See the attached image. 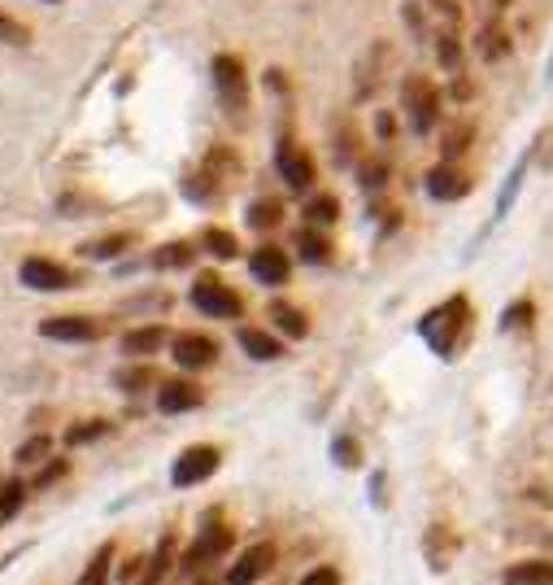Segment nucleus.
I'll use <instances>...</instances> for the list:
<instances>
[{
    "label": "nucleus",
    "mask_w": 553,
    "mask_h": 585,
    "mask_svg": "<svg viewBox=\"0 0 553 585\" xmlns=\"http://www.w3.org/2000/svg\"><path fill=\"white\" fill-rule=\"evenodd\" d=\"M466 328H471V302H466V298H450L445 306H436V311H427V315H423V323H418V337H423V341H427L441 359H450Z\"/></svg>",
    "instance_id": "1"
},
{
    "label": "nucleus",
    "mask_w": 553,
    "mask_h": 585,
    "mask_svg": "<svg viewBox=\"0 0 553 585\" xmlns=\"http://www.w3.org/2000/svg\"><path fill=\"white\" fill-rule=\"evenodd\" d=\"M192 306L201 311L205 320H240L245 315V302L236 289H227L214 271H201L197 284H192Z\"/></svg>",
    "instance_id": "2"
},
{
    "label": "nucleus",
    "mask_w": 553,
    "mask_h": 585,
    "mask_svg": "<svg viewBox=\"0 0 553 585\" xmlns=\"http://www.w3.org/2000/svg\"><path fill=\"white\" fill-rule=\"evenodd\" d=\"M402 106L405 114H409V127H414L418 136H427V131L441 123V92H436V84L423 79V75H409V79H405Z\"/></svg>",
    "instance_id": "3"
},
{
    "label": "nucleus",
    "mask_w": 553,
    "mask_h": 585,
    "mask_svg": "<svg viewBox=\"0 0 553 585\" xmlns=\"http://www.w3.org/2000/svg\"><path fill=\"white\" fill-rule=\"evenodd\" d=\"M209 75H214L218 101L231 109V114L249 109V75H245V61H240V57L218 53L214 57V66H209Z\"/></svg>",
    "instance_id": "4"
},
{
    "label": "nucleus",
    "mask_w": 553,
    "mask_h": 585,
    "mask_svg": "<svg viewBox=\"0 0 553 585\" xmlns=\"http://www.w3.org/2000/svg\"><path fill=\"white\" fill-rule=\"evenodd\" d=\"M218 464H223V450H218V446H188V450L170 464V485H175V489H192V485L214 477Z\"/></svg>",
    "instance_id": "5"
},
{
    "label": "nucleus",
    "mask_w": 553,
    "mask_h": 585,
    "mask_svg": "<svg viewBox=\"0 0 553 585\" xmlns=\"http://www.w3.org/2000/svg\"><path fill=\"white\" fill-rule=\"evenodd\" d=\"M231 542H236V533L227 529V525H209V529H201V537L184 550L179 568H184V573H205L209 564H218V559L231 550Z\"/></svg>",
    "instance_id": "6"
},
{
    "label": "nucleus",
    "mask_w": 553,
    "mask_h": 585,
    "mask_svg": "<svg viewBox=\"0 0 553 585\" xmlns=\"http://www.w3.org/2000/svg\"><path fill=\"white\" fill-rule=\"evenodd\" d=\"M18 280L27 289H36V293H66V289L79 284V275L70 266L52 263V259H27V263L18 266Z\"/></svg>",
    "instance_id": "7"
},
{
    "label": "nucleus",
    "mask_w": 553,
    "mask_h": 585,
    "mask_svg": "<svg viewBox=\"0 0 553 585\" xmlns=\"http://www.w3.org/2000/svg\"><path fill=\"white\" fill-rule=\"evenodd\" d=\"M170 359H175L184 372L214 368V363H218V341H214V337H201V332H179V337L170 341Z\"/></svg>",
    "instance_id": "8"
},
{
    "label": "nucleus",
    "mask_w": 553,
    "mask_h": 585,
    "mask_svg": "<svg viewBox=\"0 0 553 585\" xmlns=\"http://www.w3.org/2000/svg\"><path fill=\"white\" fill-rule=\"evenodd\" d=\"M275 166H279V179H284L288 188H297V193L314 188V179H318V166H314V158L305 154L302 145H293V140H284V145H279Z\"/></svg>",
    "instance_id": "9"
},
{
    "label": "nucleus",
    "mask_w": 553,
    "mask_h": 585,
    "mask_svg": "<svg viewBox=\"0 0 553 585\" xmlns=\"http://www.w3.org/2000/svg\"><path fill=\"white\" fill-rule=\"evenodd\" d=\"M270 568H275V546H270V542H257V546L236 555V564L227 568V585H257Z\"/></svg>",
    "instance_id": "10"
},
{
    "label": "nucleus",
    "mask_w": 553,
    "mask_h": 585,
    "mask_svg": "<svg viewBox=\"0 0 553 585\" xmlns=\"http://www.w3.org/2000/svg\"><path fill=\"white\" fill-rule=\"evenodd\" d=\"M40 337L49 341H101L105 323L92 315H49L40 323Z\"/></svg>",
    "instance_id": "11"
},
{
    "label": "nucleus",
    "mask_w": 553,
    "mask_h": 585,
    "mask_svg": "<svg viewBox=\"0 0 553 585\" xmlns=\"http://www.w3.org/2000/svg\"><path fill=\"white\" fill-rule=\"evenodd\" d=\"M427 193H432L436 202H462V197L471 193V175L457 170L453 162H441V166L427 170Z\"/></svg>",
    "instance_id": "12"
},
{
    "label": "nucleus",
    "mask_w": 553,
    "mask_h": 585,
    "mask_svg": "<svg viewBox=\"0 0 553 585\" xmlns=\"http://www.w3.org/2000/svg\"><path fill=\"white\" fill-rule=\"evenodd\" d=\"M249 271L257 284H288V275H293V263H288V254L284 250H275V245H261V250H253L249 254Z\"/></svg>",
    "instance_id": "13"
},
{
    "label": "nucleus",
    "mask_w": 553,
    "mask_h": 585,
    "mask_svg": "<svg viewBox=\"0 0 553 585\" xmlns=\"http://www.w3.org/2000/svg\"><path fill=\"white\" fill-rule=\"evenodd\" d=\"M201 402H205L201 384H192V380H166V384H157V407H161L166 416L197 411Z\"/></svg>",
    "instance_id": "14"
},
{
    "label": "nucleus",
    "mask_w": 553,
    "mask_h": 585,
    "mask_svg": "<svg viewBox=\"0 0 553 585\" xmlns=\"http://www.w3.org/2000/svg\"><path fill=\"white\" fill-rule=\"evenodd\" d=\"M113 384L122 389V393H149L161 384V372L152 368L149 359H127L118 372H113Z\"/></svg>",
    "instance_id": "15"
},
{
    "label": "nucleus",
    "mask_w": 553,
    "mask_h": 585,
    "mask_svg": "<svg viewBox=\"0 0 553 585\" xmlns=\"http://www.w3.org/2000/svg\"><path fill=\"white\" fill-rule=\"evenodd\" d=\"M161 350H166V328H161V323L131 328V332L122 337V354H127V359H152V354H161Z\"/></svg>",
    "instance_id": "16"
},
{
    "label": "nucleus",
    "mask_w": 553,
    "mask_h": 585,
    "mask_svg": "<svg viewBox=\"0 0 553 585\" xmlns=\"http://www.w3.org/2000/svg\"><path fill=\"white\" fill-rule=\"evenodd\" d=\"M175 550H179V542L166 533L157 546H152V555L145 559V568H140V577L131 585H161L166 582V573H170V564H175Z\"/></svg>",
    "instance_id": "17"
},
{
    "label": "nucleus",
    "mask_w": 553,
    "mask_h": 585,
    "mask_svg": "<svg viewBox=\"0 0 553 585\" xmlns=\"http://www.w3.org/2000/svg\"><path fill=\"white\" fill-rule=\"evenodd\" d=\"M240 350L257 359V363H275V359H284V341L279 337H270L266 328H240Z\"/></svg>",
    "instance_id": "18"
},
{
    "label": "nucleus",
    "mask_w": 553,
    "mask_h": 585,
    "mask_svg": "<svg viewBox=\"0 0 553 585\" xmlns=\"http://www.w3.org/2000/svg\"><path fill=\"white\" fill-rule=\"evenodd\" d=\"M502 585H553V564L550 559H523L510 564L502 573Z\"/></svg>",
    "instance_id": "19"
},
{
    "label": "nucleus",
    "mask_w": 553,
    "mask_h": 585,
    "mask_svg": "<svg viewBox=\"0 0 553 585\" xmlns=\"http://www.w3.org/2000/svg\"><path fill=\"white\" fill-rule=\"evenodd\" d=\"M122 250H131V232H113V236H97V241L79 245V254L92 259V263H113Z\"/></svg>",
    "instance_id": "20"
},
{
    "label": "nucleus",
    "mask_w": 553,
    "mask_h": 585,
    "mask_svg": "<svg viewBox=\"0 0 553 585\" xmlns=\"http://www.w3.org/2000/svg\"><path fill=\"white\" fill-rule=\"evenodd\" d=\"M297 254H302V263L327 266L332 263V241H327L318 227H302V232H297Z\"/></svg>",
    "instance_id": "21"
},
{
    "label": "nucleus",
    "mask_w": 553,
    "mask_h": 585,
    "mask_svg": "<svg viewBox=\"0 0 553 585\" xmlns=\"http://www.w3.org/2000/svg\"><path fill=\"white\" fill-rule=\"evenodd\" d=\"M340 223V202L336 197H327V193H318V197H309L305 202V227H336Z\"/></svg>",
    "instance_id": "22"
},
{
    "label": "nucleus",
    "mask_w": 553,
    "mask_h": 585,
    "mask_svg": "<svg viewBox=\"0 0 553 585\" xmlns=\"http://www.w3.org/2000/svg\"><path fill=\"white\" fill-rule=\"evenodd\" d=\"M270 323L284 332V337H293V341H302L305 332H309V320H305V311L297 306H288V302H270Z\"/></svg>",
    "instance_id": "23"
},
{
    "label": "nucleus",
    "mask_w": 553,
    "mask_h": 585,
    "mask_svg": "<svg viewBox=\"0 0 553 585\" xmlns=\"http://www.w3.org/2000/svg\"><path fill=\"white\" fill-rule=\"evenodd\" d=\"M192 259H197V250L188 241H170V245H161L152 254V266L157 271H184V266H192Z\"/></svg>",
    "instance_id": "24"
},
{
    "label": "nucleus",
    "mask_w": 553,
    "mask_h": 585,
    "mask_svg": "<svg viewBox=\"0 0 553 585\" xmlns=\"http://www.w3.org/2000/svg\"><path fill=\"white\" fill-rule=\"evenodd\" d=\"M471 136H475V127H471L466 118H462V123H450V127H445V140H441V158L457 162L471 149Z\"/></svg>",
    "instance_id": "25"
},
{
    "label": "nucleus",
    "mask_w": 553,
    "mask_h": 585,
    "mask_svg": "<svg viewBox=\"0 0 553 585\" xmlns=\"http://www.w3.org/2000/svg\"><path fill=\"white\" fill-rule=\"evenodd\" d=\"M201 250H209L214 259H236L240 254V241H236V232H227V227H205V236H201Z\"/></svg>",
    "instance_id": "26"
},
{
    "label": "nucleus",
    "mask_w": 553,
    "mask_h": 585,
    "mask_svg": "<svg viewBox=\"0 0 553 585\" xmlns=\"http://www.w3.org/2000/svg\"><path fill=\"white\" fill-rule=\"evenodd\" d=\"M113 555H118V546H113V542H105L101 550H97V555L88 559V568H83V577H79V585H105V582H109Z\"/></svg>",
    "instance_id": "27"
},
{
    "label": "nucleus",
    "mask_w": 553,
    "mask_h": 585,
    "mask_svg": "<svg viewBox=\"0 0 553 585\" xmlns=\"http://www.w3.org/2000/svg\"><path fill=\"white\" fill-rule=\"evenodd\" d=\"M109 432H113L109 420H79L75 428H66V446H92V441H101Z\"/></svg>",
    "instance_id": "28"
},
{
    "label": "nucleus",
    "mask_w": 553,
    "mask_h": 585,
    "mask_svg": "<svg viewBox=\"0 0 553 585\" xmlns=\"http://www.w3.org/2000/svg\"><path fill=\"white\" fill-rule=\"evenodd\" d=\"M480 53L488 57V61H502L510 53V36L502 31V22H488L484 31H480Z\"/></svg>",
    "instance_id": "29"
},
{
    "label": "nucleus",
    "mask_w": 553,
    "mask_h": 585,
    "mask_svg": "<svg viewBox=\"0 0 553 585\" xmlns=\"http://www.w3.org/2000/svg\"><path fill=\"white\" fill-rule=\"evenodd\" d=\"M284 223V206L279 202H253L249 206V227L257 232H275Z\"/></svg>",
    "instance_id": "30"
},
{
    "label": "nucleus",
    "mask_w": 553,
    "mask_h": 585,
    "mask_svg": "<svg viewBox=\"0 0 553 585\" xmlns=\"http://www.w3.org/2000/svg\"><path fill=\"white\" fill-rule=\"evenodd\" d=\"M22 498H27V485H22V480H0V525L18 516Z\"/></svg>",
    "instance_id": "31"
},
{
    "label": "nucleus",
    "mask_w": 553,
    "mask_h": 585,
    "mask_svg": "<svg viewBox=\"0 0 553 585\" xmlns=\"http://www.w3.org/2000/svg\"><path fill=\"white\" fill-rule=\"evenodd\" d=\"M49 450H52V437H45V432H40V437H31V441H22L13 459H18L22 468H36V464H40V459H45Z\"/></svg>",
    "instance_id": "32"
},
{
    "label": "nucleus",
    "mask_w": 553,
    "mask_h": 585,
    "mask_svg": "<svg viewBox=\"0 0 553 585\" xmlns=\"http://www.w3.org/2000/svg\"><path fill=\"white\" fill-rule=\"evenodd\" d=\"M332 455H336V464H340V468H357V464H362V446H357L353 437H336Z\"/></svg>",
    "instance_id": "33"
},
{
    "label": "nucleus",
    "mask_w": 553,
    "mask_h": 585,
    "mask_svg": "<svg viewBox=\"0 0 553 585\" xmlns=\"http://www.w3.org/2000/svg\"><path fill=\"white\" fill-rule=\"evenodd\" d=\"M532 315H536V306H532V302H514V306H505L502 328H527Z\"/></svg>",
    "instance_id": "34"
},
{
    "label": "nucleus",
    "mask_w": 553,
    "mask_h": 585,
    "mask_svg": "<svg viewBox=\"0 0 553 585\" xmlns=\"http://www.w3.org/2000/svg\"><path fill=\"white\" fill-rule=\"evenodd\" d=\"M70 472V459H52L45 472H36V480H31V489H49V485H57V480Z\"/></svg>",
    "instance_id": "35"
},
{
    "label": "nucleus",
    "mask_w": 553,
    "mask_h": 585,
    "mask_svg": "<svg viewBox=\"0 0 553 585\" xmlns=\"http://www.w3.org/2000/svg\"><path fill=\"white\" fill-rule=\"evenodd\" d=\"M436 57H441V66H450V70H457L462 66V45H457V36H441V45H436Z\"/></svg>",
    "instance_id": "36"
},
{
    "label": "nucleus",
    "mask_w": 553,
    "mask_h": 585,
    "mask_svg": "<svg viewBox=\"0 0 553 585\" xmlns=\"http://www.w3.org/2000/svg\"><path fill=\"white\" fill-rule=\"evenodd\" d=\"M27 40H31V31L22 22H13V18L0 13V45H27Z\"/></svg>",
    "instance_id": "37"
},
{
    "label": "nucleus",
    "mask_w": 553,
    "mask_h": 585,
    "mask_svg": "<svg viewBox=\"0 0 553 585\" xmlns=\"http://www.w3.org/2000/svg\"><path fill=\"white\" fill-rule=\"evenodd\" d=\"M384 175H388L384 162H366L362 166V188H384Z\"/></svg>",
    "instance_id": "38"
},
{
    "label": "nucleus",
    "mask_w": 553,
    "mask_h": 585,
    "mask_svg": "<svg viewBox=\"0 0 553 585\" xmlns=\"http://www.w3.org/2000/svg\"><path fill=\"white\" fill-rule=\"evenodd\" d=\"M302 585H340V573H336L332 564H323V568H314V573H305Z\"/></svg>",
    "instance_id": "39"
},
{
    "label": "nucleus",
    "mask_w": 553,
    "mask_h": 585,
    "mask_svg": "<svg viewBox=\"0 0 553 585\" xmlns=\"http://www.w3.org/2000/svg\"><path fill=\"white\" fill-rule=\"evenodd\" d=\"M432 9H436V13H441L450 27H457V22H462V4H457V0H432Z\"/></svg>",
    "instance_id": "40"
},
{
    "label": "nucleus",
    "mask_w": 553,
    "mask_h": 585,
    "mask_svg": "<svg viewBox=\"0 0 553 585\" xmlns=\"http://www.w3.org/2000/svg\"><path fill=\"white\" fill-rule=\"evenodd\" d=\"M140 568H145V555H136V559H127V564L118 568V577H122V582L131 585V582H136V577H140Z\"/></svg>",
    "instance_id": "41"
},
{
    "label": "nucleus",
    "mask_w": 553,
    "mask_h": 585,
    "mask_svg": "<svg viewBox=\"0 0 553 585\" xmlns=\"http://www.w3.org/2000/svg\"><path fill=\"white\" fill-rule=\"evenodd\" d=\"M201 585H214V582H201Z\"/></svg>",
    "instance_id": "42"
}]
</instances>
